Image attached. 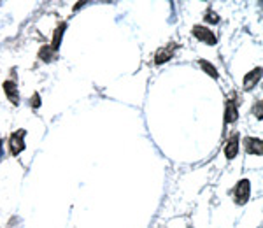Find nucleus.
<instances>
[{
	"label": "nucleus",
	"mask_w": 263,
	"mask_h": 228,
	"mask_svg": "<svg viewBox=\"0 0 263 228\" xmlns=\"http://www.w3.org/2000/svg\"><path fill=\"white\" fill-rule=\"evenodd\" d=\"M233 200H235L237 205H246L251 197V181L249 179H240L239 183L233 186Z\"/></svg>",
	"instance_id": "nucleus-1"
},
{
	"label": "nucleus",
	"mask_w": 263,
	"mask_h": 228,
	"mask_svg": "<svg viewBox=\"0 0 263 228\" xmlns=\"http://www.w3.org/2000/svg\"><path fill=\"white\" fill-rule=\"evenodd\" d=\"M25 135H27V130H23V128H20V130H16L14 134H11L7 144H9V153L12 156H20L25 151V147H27V144H25Z\"/></svg>",
	"instance_id": "nucleus-2"
},
{
	"label": "nucleus",
	"mask_w": 263,
	"mask_h": 228,
	"mask_svg": "<svg viewBox=\"0 0 263 228\" xmlns=\"http://www.w3.org/2000/svg\"><path fill=\"white\" fill-rule=\"evenodd\" d=\"M192 33H193L195 39L203 42V44H207V46H214L216 42H218L216 33L211 30V28L203 27V25H195V27L192 28Z\"/></svg>",
	"instance_id": "nucleus-3"
},
{
	"label": "nucleus",
	"mask_w": 263,
	"mask_h": 228,
	"mask_svg": "<svg viewBox=\"0 0 263 228\" xmlns=\"http://www.w3.org/2000/svg\"><path fill=\"white\" fill-rule=\"evenodd\" d=\"M176 49H177L176 42H168V44L163 46V48H158V51L155 53V63L156 65H163V63H167L174 56Z\"/></svg>",
	"instance_id": "nucleus-4"
},
{
	"label": "nucleus",
	"mask_w": 263,
	"mask_h": 228,
	"mask_svg": "<svg viewBox=\"0 0 263 228\" xmlns=\"http://www.w3.org/2000/svg\"><path fill=\"white\" fill-rule=\"evenodd\" d=\"M4 88V93H6L7 100L12 104V105H20V91H18V83L12 81V79H7L4 81L2 84Z\"/></svg>",
	"instance_id": "nucleus-5"
},
{
	"label": "nucleus",
	"mask_w": 263,
	"mask_h": 228,
	"mask_svg": "<svg viewBox=\"0 0 263 228\" xmlns=\"http://www.w3.org/2000/svg\"><path fill=\"white\" fill-rule=\"evenodd\" d=\"M260 79H261V67H256V69L249 70L242 79L244 91H251L253 88H256V84L260 83Z\"/></svg>",
	"instance_id": "nucleus-6"
},
{
	"label": "nucleus",
	"mask_w": 263,
	"mask_h": 228,
	"mask_svg": "<svg viewBox=\"0 0 263 228\" xmlns=\"http://www.w3.org/2000/svg\"><path fill=\"white\" fill-rule=\"evenodd\" d=\"M239 134H233L230 139L227 141L224 144V156L227 160H235L237 155H239V149H240V142H239Z\"/></svg>",
	"instance_id": "nucleus-7"
},
{
	"label": "nucleus",
	"mask_w": 263,
	"mask_h": 228,
	"mask_svg": "<svg viewBox=\"0 0 263 228\" xmlns=\"http://www.w3.org/2000/svg\"><path fill=\"white\" fill-rule=\"evenodd\" d=\"M244 144V149L248 155H256V156H261V151H263V144H261V139L260 137H244L242 141Z\"/></svg>",
	"instance_id": "nucleus-8"
},
{
	"label": "nucleus",
	"mask_w": 263,
	"mask_h": 228,
	"mask_svg": "<svg viewBox=\"0 0 263 228\" xmlns=\"http://www.w3.org/2000/svg\"><path fill=\"white\" fill-rule=\"evenodd\" d=\"M239 120V109L233 100H227L224 102V125H232Z\"/></svg>",
	"instance_id": "nucleus-9"
},
{
	"label": "nucleus",
	"mask_w": 263,
	"mask_h": 228,
	"mask_svg": "<svg viewBox=\"0 0 263 228\" xmlns=\"http://www.w3.org/2000/svg\"><path fill=\"white\" fill-rule=\"evenodd\" d=\"M65 30H67V23L63 21V23L58 25L57 30H54V33H53V41H51V46H49L53 53H57L58 49H60L62 41H63V33H65Z\"/></svg>",
	"instance_id": "nucleus-10"
},
{
	"label": "nucleus",
	"mask_w": 263,
	"mask_h": 228,
	"mask_svg": "<svg viewBox=\"0 0 263 228\" xmlns=\"http://www.w3.org/2000/svg\"><path fill=\"white\" fill-rule=\"evenodd\" d=\"M198 65H200V69L205 72L209 78H213V79H218L219 78V74H218V69L213 65L211 62H207V60H198Z\"/></svg>",
	"instance_id": "nucleus-11"
},
{
	"label": "nucleus",
	"mask_w": 263,
	"mask_h": 228,
	"mask_svg": "<svg viewBox=\"0 0 263 228\" xmlns=\"http://www.w3.org/2000/svg\"><path fill=\"white\" fill-rule=\"evenodd\" d=\"M203 20H205V23L209 25H218L219 23V16L216 14L213 9H207L205 14H203Z\"/></svg>",
	"instance_id": "nucleus-12"
},
{
	"label": "nucleus",
	"mask_w": 263,
	"mask_h": 228,
	"mask_svg": "<svg viewBox=\"0 0 263 228\" xmlns=\"http://www.w3.org/2000/svg\"><path fill=\"white\" fill-rule=\"evenodd\" d=\"M39 58L44 62H51V58H53V51H51L49 46H42L41 51H39Z\"/></svg>",
	"instance_id": "nucleus-13"
},
{
	"label": "nucleus",
	"mask_w": 263,
	"mask_h": 228,
	"mask_svg": "<svg viewBox=\"0 0 263 228\" xmlns=\"http://www.w3.org/2000/svg\"><path fill=\"white\" fill-rule=\"evenodd\" d=\"M41 104H42L41 95H39V93H33V95L30 97V107H33V109H39V107H41Z\"/></svg>",
	"instance_id": "nucleus-14"
},
{
	"label": "nucleus",
	"mask_w": 263,
	"mask_h": 228,
	"mask_svg": "<svg viewBox=\"0 0 263 228\" xmlns=\"http://www.w3.org/2000/svg\"><path fill=\"white\" fill-rule=\"evenodd\" d=\"M4 158V141L0 139V160Z\"/></svg>",
	"instance_id": "nucleus-15"
}]
</instances>
